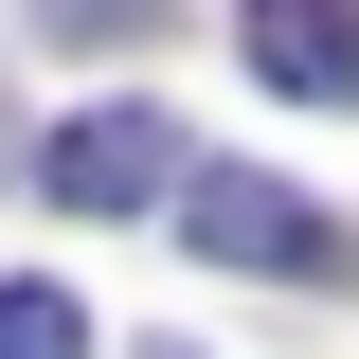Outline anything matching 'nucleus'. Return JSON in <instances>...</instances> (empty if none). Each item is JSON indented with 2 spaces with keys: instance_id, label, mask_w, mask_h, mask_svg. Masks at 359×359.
<instances>
[{
  "instance_id": "obj_1",
  "label": "nucleus",
  "mask_w": 359,
  "mask_h": 359,
  "mask_svg": "<svg viewBox=\"0 0 359 359\" xmlns=\"http://www.w3.org/2000/svg\"><path fill=\"white\" fill-rule=\"evenodd\" d=\"M162 216L198 233L216 269H252V287H341V269H359V233L323 216V198H287V180H252V162H198Z\"/></svg>"
},
{
  "instance_id": "obj_2",
  "label": "nucleus",
  "mask_w": 359,
  "mask_h": 359,
  "mask_svg": "<svg viewBox=\"0 0 359 359\" xmlns=\"http://www.w3.org/2000/svg\"><path fill=\"white\" fill-rule=\"evenodd\" d=\"M180 180H198V162H180L162 108H72V126L36 144V198H72V216H162Z\"/></svg>"
},
{
  "instance_id": "obj_3",
  "label": "nucleus",
  "mask_w": 359,
  "mask_h": 359,
  "mask_svg": "<svg viewBox=\"0 0 359 359\" xmlns=\"http://www.w3.org/2000/svg\"><path fill=\"white\" fill-rule=\"evenodd\" d=\"M233 54L287 108H359V0H233Z\"/></svg>"
},
{
  "instance_id": "obj_4",
  "label": "nucleus",
  "mask_w": 359,
  "mask_h": 359,
  "mask_svg": "<svg viewBox=\"0 0 359 359\" xmlns=\"http://www.w3.org/2000/svg\"><path fill=\"white\" fill-rule=\"evenodd\" d=\"M162 18H180V0H36V36H54V54H144Z\"/></svg>"
},
{
  "instance_id": "obj_5",
  "label": "nucleus",
  "mask_w": 359,
  "mask_h": 359,
  "mask_svg": "<svg viewBox=\"0 0 359 359\" xmlns=\"http://www.w3.org/2000/svg\"><path fill=\"white\" fill-rule=\"evenodd\" d=\"M0 359H108L72 287H0Z\"/></svg>"
}]
</instances>
